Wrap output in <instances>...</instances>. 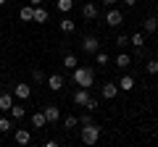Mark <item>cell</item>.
Wrapping results in <instances>:
<instances>
[{
    "label": "cell",
    "instance_id": "cell-37",
    "mask_svg": "<svg viewBox=\"0 0 158 147\" xmlns=\"http://www.w3.org/2000/svg\"><path fill=\"white\" fill-rule=\"evenodd\" d=\"M156 6H158V3H156Z\"/></svg>",
    "mask_w": 158,
    "mask_h": 147
},
{
    "label": "cell",
    "instance_id": "cell-26",
    "mask_svg": "<svg viewBox=\"0 0 158 147\" xmlns=\"http://www.w3.org/2000/svg\"><path fill=\"white\" fill-rule=\"evenodd\" d=\"M63 126H66V129H77L79 118H77V116H66V118H63Z\"/></svg>",
    "mask_w": 158,
    "mask_h": 147
},
{
    "label": "cell",
    "instance_id": "cell-11",
    "mask_svg": "<svg viewBox=\"0 0 158 147\" xmlns=\"http://www.w3.org/2000/svg\"><path fill=\"white\" fill-rule=\"evenodd\" d=\"M142 32H145V34H156L158 32V18L156 16H148L145 21H142Z\"/></svg>",
    "mask_w": 158,
    "mask_h": 147
},
{
    "label": "cell",
    "instance_id": "cell-16",
    "mask_svg": "<svg viewBox=\"0 0 158 147\" xmlns=\"http://www.w3.org/2000/svg\"><path fill=\"white\" fill-rule=\"evenodd\" d=\"M11 108H13V95H11V92H3V95H0V110H6V113H8Z\"/></svg>",
    "mask_w": 158,
    "mask_h": 147
},
{
    "label": "cell",
    "instance_id": "cell-3",
    "mask_svg": "<svg viewBox=\"0 0 158 147\" xmlns=\"http://www.w3.org/2000/svg\"><path fill=\"white\" fill-rule=\"evenodd\" d=\"M98 50H100V40H98L95 34H87L85 40H82V53L85 55H95Z\"/></svg>",
    "mask_w": 158,
    "mask_h": 147
},
{
    "label": "cell",
    "instance_id": "cell-22",
    "mask_svg": "<svg viewBox=\"0 0 158 147\" xmlns=\"http://www.w3.org/2000/svg\"><path fill=\"white\" fill-rule=\"evenodd\" d=\"M19 18H21V21H32L34 18V6H24L21 13H19Z\"/></svg>",
    "mask_w": 158,
    "mask_h": 147
},
{
    "label": "cell",
    "instance_id": "cell-7",
    "mask_svg": "<svg viewBox=\"0 0 158 147\" xmlns=\"http://www.w3.org/2000/svg\"><path fill=\"white\" fill-rule=\"evenodd\" d=\"M42 113H45L48 124H58V118H61V110H58V105H45V108H42Z\"/></svg>",
    "mask_w": 158,
    "mask_h": 147
},
{
    "label": "cell",
    "instance_id": "cell-34",
    "mask_svg": "<svg viewBox=\"0 0 158 147\" xmlns=\"http://www.w3.org/2000/svg\"><path fill=\"white\" fill-rule=\"evenodd\" d=\"M29 3H32V6H40V3H45V0H29Z\"/></svg>",
    "mask_w": 158,
    "mask_h": 147
},
{
    "label": "cell",
    "instance_id": "cell-31",
    "mask_svg": "<svg viewBox=\"0 0 158 147\" xmlns=\"http://www.w3.org/2000/svg\"><path fill=\"white\" fill-rule=\"evenodd\" d=\"M116 45H118V47L129 45V34H124V32H121V34H118V37H116Z\"/></svg>",
    "mask_w": 158,
    "mask_h": 147
},
{
    "label": "cell",
    "instance_id": "cell-18",
    "mask_svg": "<svg viewBox=\"0 0 158 147\" xmlns=\"http://www.w3.org/2000/svg\"><path fill=\"white\" fill-rule=\"evenodd\" d=\"M129 45H135V47H145V32H135V34H129Z\"/></svg>",
    "mask_w": 158,
    "mask_h": 147
},
{
    "label": "cell",
    "instance_id": "cell-29",
    "mask_svg": "<svg viewBox=\"0 0 158 147\" xmlns=\"http://www.w3.org/2000/svg\"><path fill=\"white\" fill-rule=\"evenodd\" d=\"M11 118H0V134H8V131H11Z\"/></svg>",
    "mask_w": 158,
    "mask_h": 147
},
{
    "label": "cell",
    "instance_id": "cell-28",
    "mask_svg": "<svg viewBox=\"0 0 158 147\" xmlns=\"http://www.w3.org/2000/svg\"><path fill=\"white\" fill-rule=\"evenodd\" d=\"M95 61H98V66H106V63L111 61V58H108V53H103V50H98V53H95Z\"/></svg>",
    "mask_w": 158,
    "mask_h": 147
},
{
    "label": "cell",
    "instance_id": "cell-20",
    "mask_svg": "<svg viewBox=\"0 0 158 147\" xmlns=\"http://www.w3.org/2000/svg\"><path fill=\"white\" fill-rule=\"evenodd\" d=\"M129 63H132V55H129V53H118V55H116V66H118V68H129Z\"/></svg>",
    "mask_w": 158,
    "mask_h": 147
},
{
    "label": "cell",
    "instance_id": "cell-27",
    "mask_svg": "<svg viewBox=\"0 0 158 147\" xmlns=\"http://www.w3.org/2000/svg\"><path fill=\"white\" fill-rule=\"evenodd\" d=\"M87 110H90V113H95V110H98V108H100V100H98V97H90V100H87Z\"/></svg>",
    "mask_w": 158,
    "mask_h": 147
},
{
    "label": "cell",
    "instance_id": "cell-8",
    "mask_svg": "<svg viewBox=\"0 0 158 147\" xmlns=\"http://www.w3.org/2000/svg\"><path fill=\"white\" fill-rule=\"evenodd\" d=\"M100 95L106 97V100H113V97L118 95V84H113V81H106V84L100 87Z\"/></svg>",
    "mask_w": 158,
    "mask_h": 147
},
{
    "label": "cell",
    "instance_id": "cell-21",
    "mask_svg": "<svg viewBox=\"0 0 158 147\" xmlns=\"http://www.w3.org/2000/svg\"><path fill=\"white\" fill-rule=\"evenodd\" d=\"M8 113H11V118H13V121H21L24 116H27V110H24L21 105H16V102H13V108L8 110Z\"/></svg>",
    "mask_w": 158,
    "mask_h": 147
},
{
    "label": "cell",
    "instance_id": "cell-12",
    "mask_svg": "<svg viewBox=\"0 0 158 147\" xmlns=\"http://www.w3.org/2000/svg\"><path fill=\"white\" fill-rule=\"evenodd\" d=\"M48 18H50V13H48V8H42V6H34V18H32L34 24H45Z\"/></svg>",
    "mask_w": 158,
    "mask_h": 147
},
{
    "label": "cell",
    "instance_id": "cell-30",
    "mask_svg": "<svg viewBox=\"0 0 158 147\" xmlns=\"http://www.w3.org/2000/svg\"><path fill=\"white\" fill-rule=\"evenodd\" d=\"M87 124H95V121H92V113H90V110H87L85 116H79V126H87Z\"/></svg>",
    "mask_w": 158,
    "mask_h": 147
},
{
    "label": "cell",
    "instance_id": "cell-33",
    "mask_svg": "<svg viewBox=\"0 0 158 147\" xmlns=\"http://www.w3.org/2000/svg\"><path fill=\"white\" fill-rule=\"evenodd\" d=\"M124 6H129V8H132V6H137V0H124Z\"/></svg>",
    "mask_w": 158,
    "mask_h": 147
},
{
    "label": "cell",
    "instance_id": "cell-13",
    "mask_svg": "<svg viewBox=\"0 0 158 147\" xmlns=\"http://www.w3.org/2000/svg\"><path fill=\"white\" fill-rule=\"evenodd\" d=\"M32 126H34V129H45V126H48V118H45L42 110H34V113H32Z\"/></svg>",
    "mask_w": 158,
    "mask_h": 147
},
{
    "label": "cell",
    "instance_id": "cell-15",
    "mask_svg": "<svg viewBox=\"0 0 158 147\" xmlns=\"http://www.w3.org/2000/svg\"><path fill=\"white\" fill-rule=\"evenodd\" d=\"M118 89H121V92H132V89H135V76L124 74V76H121V81H118Z\"/></svg>",
    "mask_w": 158,
    "mask_h": 147
},
{
    "label": "cell",
    "instance_id": "cell-25",
    "mask_svg": "<svg viewBox=\"0 0 158 147\" xmlns=\"http://www.w3.org/2000/svg\"><path fill=\"white\" fill-rule=\"evenodd\" d=\"M32 81H34V84H42V81H48V76L40 71V68H34V71H32Z\"/></svg>",
    "mask_w": 158,
    "mask_h": 147
},
{
    "label": "cell",
    "instance_id": "cell-32",
    "mask_svg": "<svg viewBox=\"0 0 158 147\" xmlns=\"http://www.w3.org/2000/svg\"><path fill=\"white\" fill-rule=\"evenodd\" d=\"M103 6H113V3H118V0H100Z\"/></svg>",
    "mask_w": 158,
    "mask_h": 147
},
{
    "label": "cell",
    "instance_id": "cell-4",
    "mask_svg": "<svg viewBox=\"0 0 158 147\" xmlns=\"http://www.w3.org/2000/svg\"><path fill=\"white\" fill-rule=\"evenodd\" d=\"M82 16H85L87 21L100 18V6H98V3H85V6H82Z\"/></svg>",
    "mask_w": 158,
    "mask_h": 147
},
{
    "label": "cell",
    "instance_id": "cell-6",
    "mask_svg": "<svg viewBox=\"0 0 158 147\" xmlns=\"http://www.w3.org/2000/svg\"><path fill=\"white\" fill-rule=\"evenodd\" d=\"M90 89H87V87H79L77 92H74V105H79V108H85L87 105V100H90Z\"/></svg>",
    "mask_w": 158,
    "mask_h": 147
},
{
    "label": "cell",
    "instance_id": "cell-2",
    "mask_svg": "<svg viewBox=\"0 0 158 147\" xmlns=\"http://www.w3.org/2000/svg\"><path fill=\"white\" fill-rule=\"evenodd\" d=\"M79 139L85 142V145H95V142H100V126L98 124H87L79 129Z\"/></svg>",
    "mask_w": 158,
    "mask_h": 147
},
{
    "label": "cell",
    "instance_id": "cell-17",
    "mask_svg": "<svg viewBox=\"0 0 158 147\" xmlns=\"http://www.w3.org/2000/svg\"><path fill=\"white\" fill-rule=\"evenodd\" d=\"M77 66H79V58L74 55V53H66V55H63V68H69V71H74Z\"/></svg>",
    "mask_w": 158,
    "mask_h": 147
},
{
    "label": "cell",
    "instance_id": "cell-1",
    "mask_svg": "<svg viewBox=\"0 0 158 147\" xmlns=\"http://www.w3.org/2000/svg\"><path fill=\"white\" fill-rule=\"evenodd\" d=\"M71 79H74V84L77 87H87L90 89L92 84H95V68H90V66H77L71 71Z\"/></svg>",
    "mask_w": 158,
    "mask_h": 147
},
{
    "label": "cell",
    "instance_id": "cell-9",
    "mask_svg": "<svg viewBox=\"0 0 158 147\" xmlns=\"http://www.w3.org/2000/svg\"><path fill=\"white\" fill-rule=\"evenodd\" d=\"M48 89H50V92H61L63 89V76H58V74L48 76Z\"/></svg>",
    "mask_w": 158,
    "mask_h": 147
},
{
    "label": "cell",
    "instance_id": "cell-10",
    "mask_svg": "<svg viewBox=\"0 0 158 147\" xmlns=\"http://www.w3.org/2000/svg\"><path fill=\"white\" fill-rule=\"evenodd\" d=\"M13 92H16V97H19V100H29V97H32V87H29V84H24V81L13 87Z\"/></svg>",
    "mask_w": 158,
    "mask_h": 147
},
{
    "label": "cell",
    "instance_id": "cell-36",
    "mask_svg": "<svg viewBox=\"0 0 158 147\" xmlns=\"http://www.w3.org/2000/svg\"><path fill=\"white\" fill-rule=\"evenodd\" d=\"M0 63H3V55H0Z\"/></svg>",
    "mask_w": 158,
    "mask_h": 147
},
{
    "label": "cell",
    "instance_id": "cell-14",
    "mask_svg": "<svg viewBox=\"0 0 158 147\" xmlns=\"http://www.w3.org/2000/svg\"><path fill=\"white\" fill-rule=\"evenodd\" d=\"M58 29H61V32L63 34H71L74 32V29H77V21H74V18H61V21H58Z\"/></svg>",
    "mask_w": 158,
    "mask_h": 147
},
{
    "label": "cell",
    "instance_id": "cell-23",
    "mask_svg": "<svg viewBox=\"0 0 158 147\" xmlns=\"http://www.w3.org/2000/svg\"><path fill=\"white\" fill-rule=\"evenodd\" d=\"M145 71L150 74V76H158V61L156 58H148L145 61Z\"/></svg>",
    "mask_w": 158,
    "mask_h": 147
},
{
    "label": "cell",
    "instance_id": "cell-19",
    "mask_svg": "<svg viewBox=\"0 0 158 147\" xmlns=\"http://www.w3.org/2000/svg\"><path fill=\"white\" fill-rule=\"evenodd\" d=\"M32 142V134L27 129H16V145H29Z\"/></svg>",
    "mask_w": 158,
    "mask_h": 147
},
{
    "label": "cell",
    "instance_id": "cell-35",
    "mask_svg": "<svg viewBox=\"0 0 158 147\" xmlns=\"http://www.w3.org/2000/svg\"><path fill=\"white\" fill-rule=\"evenodd\" d=\"M6 3H8V0H0V6H6Z\"/></svg>",
    "mask_w": 158,
    "mask_h": 147
},
{
    "label": "cell",
    "instance_id": "cell-24",
    "mask_svg": "<svg viewBox=\"0 0 158 147\" xmlns=\"http://www.w3.org/2000/svg\"><path fill=\"white\" fill-rule=\"evenodd\" d=\"M56 6H58V11H61V13H69L74 8V0H56Z\"/></svg>",
    "mask_w": 158,
    "mask_h": 147
},
{
    "label": "cell",
    "instance_id": "cell-5",
    "mask_svg": "<svg viewBox=\"0 0 158 147\" xmlns=\"http://www.w3.org/2000/svg\"><path fill=\"white\" fill-rule=\"evenodd\" d=\"M106 24L108 26H121V24H124V13L118 11V8H111V11L106 13Z\"/></svg>",
    "mask_w": 158,
    "mask_h": 147
}]
</instances>
